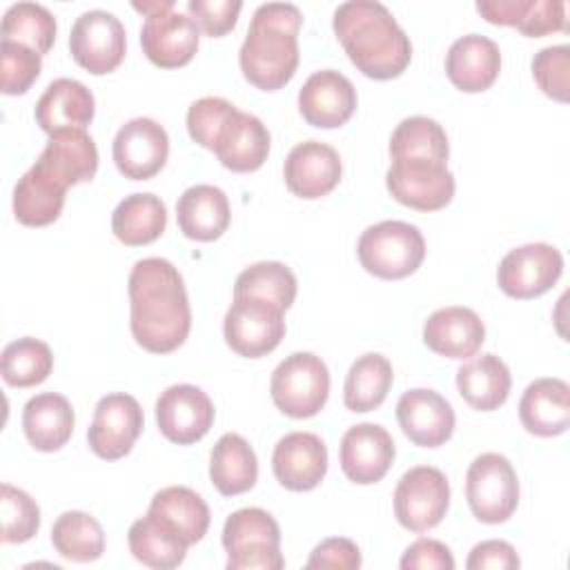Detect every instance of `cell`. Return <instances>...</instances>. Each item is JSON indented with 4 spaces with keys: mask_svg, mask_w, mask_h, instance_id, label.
Returning <instances> with one entry per match:
<instances>
[{
    "mask_svg": "<svg viewBox=\"0 0 570 570\" xmlns=\"http://www.w3.org/2000/svg\"><path fill=\"white\" fill-rule=\"evenodd\" d=\"M111 156L125 178L147 180L165 167L169 156V136L163 125L151 118H131L116 131Z\"/></svg>",
    "mask_w": 570,
    "mask_h": 570,
    "instance_id": "5bb4252c",
    "label": "cell"
},
{
    "mask_svg": "<svg viewBox=\"0 0 570 570\" xmlns=\"http://www.w3.org/2000/svg\"><path fill=\"white\" fill-rule=\"evenodd\" d=\"M53 367V354L49 345L33 336L11 341L2 350L0 370L7 385L33 387L42 383Z\"/></svg>",
    "mask_w": 570,
    "mask_h": 570,
    "instance_id": "60d3db41",
    "label": "cell"
},
{
    "mask_svg": "<svg viewBox=\"0 0 570 570\" xmlns=\"http://www.w3.org/2000/svg\"><path fill=\"white\" fill-rule=\"evenodd\" d=\"M142 423V407L131 394H107L96 403L94 419L87 430L89 448L100 459H122L131 452L136 439L140 436Z\"/></svg>",
    "mask_w": 570,
    "mask_h": 570,
    "instance_id": "4fadbf2b",
    "label": "cell"
},
{
    "mask_svg": "<svg viewBox=\"0 0 570 570\" xmlns=\"http://www.w3.org/2000/svg\"><path fill=\"white\" fill-rule=\"evenodd\" d=\"M272 470L292 492L314 490L327 472V448L314 432H289L274 445Z\"/></svg>",
    "mask_w": 570,
    "mask_h": 570,
    "instance_id": "ffe728a7",
    "label": "cell"
},
{
    "mask_svg": "<svg viewBox=\"0 0 570 570\" xmlns=\"http://www.w3.org/2000/svg\"><path fill=\"white\" fill-rule=\"evenodd\" d=\"M285 309L261 296H234L223 334L227 345L247 358H258L278 347L285 336Z\"/></svg>",
    "mask_w": 570,
    "mask_h": 570,
    "instance_id": "ba28073f",
    "label": "cell"
},
{
    "mask_svg": "<svg viewBox=\"0 0 570 570\" xmlns=\"http://www.w3.org/2000/svg\"><path fill=\"white\" fill-rule=\"evenodd\" d=\"M392 158H432L448 163L450 142L445 129L428 116L403 118L390 138Z\"/></svg>",
    "mask_w": 570,
    "mask_h": 570,
    "instance_id": "f35d334b",
    "label": "cell"
},
{
    "mask_svg": "<svg viewBox=\"0 0 570 570\" xmlns=\"http://www.w3.org/2000/svg\"><path fill=\"white\" fill-rule=\"evenodd\" d=\"M129 327L136 343L154 354L180 347L191 330V307L180 272L158 256L138 261L127 281Z\"/></svg>",
    "mask_w": 570,
    "mask_h": 570,
    "instance_id": "6da1fadb",
    "label": "cell"
},
{
    "mask_svg": "<svg viewBox=\"0 0 570 570\" xmlns=\"http://www.w3.org/2000/svg\"><path fill=\"white\" fill-rule=\"evenodd\" d=\"M510 370L497 354L474 356L456 370L459 394L470 407L479 412H492L501 407L510 394Z\"/></svg>",
    "mask_w": 570,
    "mask_h": 570,
    "instance_id": "1f68e13d",
    "label": "cell"
},
{
    "mask_svg": "<svg viewBox=\"0 0 570 570\" xmlns=\"http://www.w3.org/2000/svg\"><path fill=\"white\" fill-rule=\"evenodd\" d=\"M532 78L546 96H550L552 100H559V102H568L570 47L568 45L543 47L532 58Z\"/></svg>",
    "mask_w": 570,
    "mask_h": 570,
    "instance_id": "bcb514c9",
    "label": "cell"
},
{
    "mask_svg": "<svg viewBox=\"0 0 570 570\" xmlns=\"http://www.w3.org/2000/svg\"><path fill=\"white\" fill-rule=\"evenodd\" d=\"M127 543L134 559L156 570L178 568L189 548V543L176 530L149 512L129 525Z\"/></svg>",
    "mask_w": 570,
    "mask_h": 570,
    "instance_id": "836d02e7",
    "label": "cell"
},
{
    "mask_svg": "<svg viewBox=\"0 0 570 570\" xmlns=\"http://www.w3.org/2000/svg\"><path fill=\"white\" fill-rule=\"evenodd\" d=\"M403 434L421 448H439L454 432V410L445 396L428 387H412L396 403Z\"/></svg>",
    "mask_w": 570,
    "mask_h": 570,
    "instance_id": "ac0fdd59",
    "label": "cell"
},
{
    "mask_svg": "<svg viewBox=\"0 0 570 570\" xmlns=\"http://www.w3.org/2000/svg\"><path fill=\"white\" fill-rule=\"evenodd\" d=\"M156 423L167 441L191 445L209 432L214 423V403L196 385H169L156 401Z\"/></svg>",
    "mask_w": 570,
    "mask_h": 570,
    "instance_id": "9a60e30c",
    "label": "cell"
},
{
    "mask_svg": "<svg viewBox=\"0 0 570 570\" xmlns=\"http://www.w3.org/2000/svg\"><path fill=\"white\" fill-rule=\"evenodd\" d=\"M519 566H521V561H519L517 550L508 541H501V539H488V541L476 543L470 550V557L465 561L468 570H488V568L512 570Z\"/></svg>",
    "mask_w": 570,
    "mask_h": 570,
    "instance_id": "f907efd6",
    "label": "cell"
},
{
    "mask_svg": "<svg viewBox=\"0 0 570 570\" xmlns=\"http://www.w3.org/2000/svg\"><path fill=\"white\" fill-rule=\"evenodd\" d=\"M363 559H361V550L358 546L352 541V539H345V537H332V539H325L321 541L305 568H332V570H356L361 568Z\"/></svg>",
    "mask_w": 570,
    "mask_h": 570,
    "instance_id": "c3c4849f",
    "label": "cell"
},
{
    "mask_svg": "<svg viewBox=\"0 0 570 570\" xmlns=\"http://www.w3.org/2000/svg\"><path fill=\"white\" fill-rule=\"evenodd\" d=\"M214 154L220 165L232 171H256L267 160L269 131L261 122V118L238 109L227 122L223 136L218 138Z\"/></svg>",
    "mask_w": 570,
    "mask_h": 570,
    "instance_id": "f546056e",
    "label": "cell"
},
{
    "mask_svg": "<svg viewBox=\"0 0 570 570\" xmlns=\"http://www.w3.org/2000/svg\"><path fill=\"white\" fill-rule=\"evenodd\" d=\"M476 11L488 22L517 27L530 38L566 29L563 0H479Z\"/></svg>",
    "mask_w": 570,
    "mask_h": 570,
    "instance_id": "f1b7e54d",
    "label": "cell"
},
{
    "mask_svg": "<svg viewBox=\"0 0 570 570\" xmlns=\"http://www.w3.org/2000/svg\"><path fill=\"white\" fill-rule=\"evenodd\" d=\"M234 296H261L287 309L296 298V276L285 263L261 261L236 276Z\"/></svg>",
    "mask_w": 570,
    "mask_h": 570,
    "instance_id": "b9f144b4",
    "label": "cell"
},
{
    "mask_svg": "<svg viewBox=\"0 0 570 570\" xmlns=\"http://www.w3.org/2000/svg\"><path fill=\"white\" fill-rule=\"evenodd\" d=\"M229 218V200L225 191L214 185H191L176 203L178 227L191 240L209 243L220 238Z\"/></svg>",
    "mask_w": 570,
    "mask_h": 570,
    "instance_id": "4316f807",
    "label": "cell"
},
{
    "mask_svg": "<svg viewBox=\"0 0 570 570\" xmlns=\"http://www.w3.org/2000/svg\"><path fill=\"white\" fill-rule=\"evenodd\" d=\"M167 227V207L156 194L125 196L111 214V232L125 245L154 243Z\"/></svg>",
    "mask_w": 570,
    "mask_h": 570,
    "instance_id": "d590c367",
    "label": "cell"
},
{
    "mask_svg": "<svg viewBox=\"0 0 570 570\" xmlns=\"http://www.w3.org/2000/svg\"><path fill=\"white\" fill-rule=\"evenodd\" d=\"M303 13L292 2H265L249 22L238 51L243 76L263 91L285 87L298 67V31Z\"/></svg>",
    "mask_w": 570,
    "mask_h": 570,
    "instance_id": "3957f363",
    "label": "cell"
},
{
    "mask_svg": "<svg viewBox=\"0 0 570 570\" xmlns=\"http://www.w3.org/2000/svg\"><path fill=\"white\" fill-rule=\"evenodd\" d=\"M399 566L403 570H454V557L445 543L421 537L405 548Z\"/></svg>",
    "mask_w": 570,
    "mask_h": 570,
    "instance_id": "681fc988",
    "label": "cell"
},
{
    "mask_svg": "<svg viewBox=\"0 0 570 570\" xmlns=\"http://www.w3.org/2000/svg\"><path fill=\"white\" fill-rule=\"evenodd\" d=\"M269 394L283 414L309 419L323 410L330 396L327 365L312 352H294L272 372Z\"/></svg>",
    "mask_w": 570,
    "mask_h": 570,
    "instance_id": "8992f818",
    "label": "cell"
},
{
    "mask_svg": "<svg viewBox=\"0 0 570 570\" xmlns=\"http://www.w3.org/2000/svg\"><path fill=\"white\" fill-rule=\"evenodd\" d=\"M209 479L225 497L243 494L254 488L258 461L252 445L240 434L227 432L216 441L209 454Z\"/></svg>",
    "mask_w": 570,
    "mask_h": 570,
    "instance_id": "d6a6232c",
    "label": "cell"
},
{
    "mask_svg": "<svg viewBox=\"0 0 570 570\" xmlns=\"http://www.w3.org/2000/svg\"><path fill=\"white\" fill-rule=\"evenodd\" d=\"M394 381V370L392 363L379 354V352H367L358 356L345 376L343 385V403L352 412H372L376 410Z\"/></svg>",
    "mask_w": 570,
    "mask_h": 570,
    "instance_id": "8d00e7d4",
    "label": "cell"
},
{
    "mask_svg": "<svg viewBox=\"0 0 570 570\" xmlns=\"http://www.w3.org/2000/svg\"><path fill=\"white\" fill-rule=\"evenodd\" d=\"M200 40V29L189 13L167 9L145 18L140 29L142 53L163 69L187 65Z\"/></svg>",
    "mask_w": 570,
    "mask_h": 570,
    "instance_id": "2e32d148",
    "label": "cell"
},
{
    "mask_svg": "<svg viewBox=\"0 0 570 570\" xmlns=\"http://www.w3.org/2000/svg\"><path fill=\"white\" fill-rule=\"evenodd\" d=\"M485 341V325L479 314L463 305L432 312L423 325V343L448 358H472Z\"/></svg>",
    "mask_w": 570,
    "mask_h": 570,
    "instance_id": "7402d4cb",
    "label": "cell"
},
{
    "mask_svg": "<svg viewBox=\"0 0 570 570\" xmlns=\"http://www.w3.org/2000/svg\"><path fill=\"white\" fill-rule=\"evenodd\" d=\"M563 272V256L554 245L528 243L510 249L497 269V283L512 298L546 294Z\"/></svg>",
    "mask_w": 570,
    "mask_h": 570,
    "instance_id": "7c38bea8",
    "label": "cell"
},
{
    "mask_svg": "<svg viewBox=\"0 0 570 570\" xmlns=\"http://www.w3.org/2000/svg\"><path fill=\"white\" fill-rule=\"evenodd\" d=\"M131 7H134L136 11H140V13H145V18H147V16H154V13L174 9V0H142V2L134 0Z\"/></svg>",
    "mask_w": 570,
    "mask_h": 570,
    "instance_id": "816d5d0a",
    "label": "cell"
},
{
    "mask_svg": "<svg viewBox=\"0 0 570 570\" xmlns=\"http://www.w3.org/2000/svg\"><path fill=\"white\" fill-rule=\"evenodd\" d=\"M69 185L53 171L33 163L13 187V214L27 227H45L53 223L65 205Z\"/></svg>",
    "mask_w": 570,
    "mask_h": 570,
    "instance_id": "d4e9b609",
    "label": "cell"
},
{
    "mask_svg": "<svg viewBox=\"0 0 570 570\" xmlns=\"http://www.w3.org/2000/svg\"><path fill=\"white\" fill-rule=\"evenodd\" d=\"M332 27L352 65L367 78H396L412 60L410 38L383 2H343L334 11Z\"/></svg>",
    "mask_w": 570,
    "mask_h": 570,
    "instance_id": "7a4b0ae2",
    "label": "cell"
},
{
    "mask_svg": "<svg viewBox=\"0 0 570 570\" xmlns=\"http://www.w3.org/2000/svg\"><path fill=\"white\" fill-rule=\"evenodd\" d=\"M0 36L7 42L24 45L42 56L56 40V18L38 2H16L2 16Z\"/></svg>",
    "mask_w": 570,
    "mask_h": 570,
    "instance_id": "ab89813d",
    "label": "cell"
},
{
    "mask_svg": "<svg viewBox=\"0 0 570 570\" xmlns=\"http://www.w3.org/2000/svg\"><path fill=\"white\" fill-rule=\"evenodd\" d=\"M223 548L227 570H281V528L263 508H240L225 519Z\"/></svg>",
    "mask_w": 570,
    "mask_h": 570,
    "instance_id": "277c9868",
    "label": "cell"
},
{
    "mask_svg": "<svg viewBox=\"0 0 570 570\" xmlns=\"http://www.w3.org/2000/svg\"><path fill=\"white\" fill-rule=\"evenodd\" d=\"M356 254L365 272L396 281L421 267L425 258V238L416 225L405 220H381L361 234Z\"/></svg>",
    "mask_w": 570,
    "mask_h": 570,
    "instance_id": "5b68a950",
    "label": "cell"
},
{
    "mask_svg": "<svg viewBox=\"0 0 570 570\" xmlns=\"http://www.w3.org/2000/svg\"><path fill=\"white\" fill-rule=\"evenodd\" d=\"M127 49L122 22L105 9L80 13L69 33V51L73 60L94 76L114 71Z\"/></svg>",
    "mask_w": 570,
    "mask_h": 570,
    "instance_id": "8fae6325",
    "label": "cell"
},
{
    "mask_svg": "<svg viewBox=\"0 0 570 570\" xmlns=\"http://www.w3.org/2000/svg\"><path fill=\"white\" fill-rule=\"evenodd\" d=\"M501 71V51L494 40L481 33L456 38L445 53V73L450 82L465 91L476 94L494 85Z\"/></svg>",
    "mask_w": 570,
    "mask_h": 570,
    "instance_id": "603a6c76",
    "label": "cell"
},
{
    "mask_svg": "<svg viewBox=\"0 0 570 570\" xmlns=\"http://www.w3.org/2000/svg\"><path fill=\"white\" fill-rule=\"evenodd\" d=\"M243 9L240 0H189L187 13L194 18L200 31L212 38L225 36L236 27L238 13Z\"/></svg>",
    "mask_w": 570,
    "mask_h": 570,
    "instance_id": "7dc6e473",
    "label": "cell"
},
{
    "mask_svg": "<svg viewBox=\"0 0 570 570\" xmlns=\"http://www.w3.org/2000/svg\"><path fill=\"white\" fill-rule=\"evenodd\" d=\"M69 187L87 183L98 169V149L85 129H65L49 136L38 160Z\"/></svg>",
    "mask_w": 570,
    "mask_h": 570,
    "instance_id": "4dcf8cb0",
    "label": "cell"
},
{
    "mask_svg": "<svg viewBox=\"0 0 570 570\" xmlns=\"http://www.w3.org/2000/svg\"><path fill=\"white\" fill-rule=\"evenodd\" d=\"M343 174L338 151L321 140H305L289 149L283 167L287 189L298 198H321L330 194Z\"/></svg>",
    "mask_w": 570,
    "mask_h": 570,
    "instance_id": "44dd1931",
    "label": "cell"
},
{
    "mask_svg": "<svg viewBox=\"0 0 570 570\" xmlns=\"http://www.w3.org/2000/svg\"><path fill=\"white\" fill-rule=\"evenodd\" d=\"M0 517H2V543H24L40 528L38 503L20 488L2 483L0 488Z\"/></svg>",
    "mask_w": 570,
    "mask_h": 570,
    "instance_id": "7bdbcfd3",
    "label": "cell"
},
{
    "mask_svg": "<svg viewBox=\"0 0 570 570\" xmlns=\"http://www.w3.org/2000/svg\"><path fill=\"white\" fill-rule=\"evenodd\" d=\"M450 505V483L439 468L414 465L396 483L394 514L410 532H428L441 523Z\"/></svg>",
    "mask_w": 570,
    "mask_h": 570,
    "instance_id": "30bf717a",
    "label": "cell"
},
{
    "mask_svg": "<svg viewBox=\"0 0 570 570\" xmlns=\"http://www.w3.org/2000/svg\"><path fill=\"white\" fill-rule=\"evenodd\" d=\"M42 69V56L33 49L7 42L0 45V89L7 96H20L31 89Z\"/></svg>",
    "mask_w": 570,
    "mask_h": 570,
    "instance_id": "f6af8a7d",
    "label": "cell"
},
{
    "mask_svg": "<svg viewBox=\"0 0 570 570\" xmlns=\"http://www.w3.org/2000/svg\"><path fill=\"white\" fill-rule=\"evenodd\" d=\"M519 419L534 436H557L570 425V387L554 376L534 379L521 394Z\"/></svg>",
    "mask_w": 570,
    "mask_h": 570,
    "instance_id": "484cf974",
    "label": "cell"
},
{
    "mask_svg": "<svg viewBox=\"0 0 570 570\" xmlns=\"http://www.w3.org/2000/svg\"><path fill=\"white\" fill-rule=\"evenodd\" d=\"M94 94L73 78H56L36 102V122L49 136L65 129H85L94 120Z\"/></svg>",
    "mask_w": 570,
    "mask_h": 570,
    "instance_id": "cb8c5ba5",
    "label": "cell"
},
{
    "mask_svg": "<svg viewBox=\"0 0 570 570\" xmlns=\"http://www.w3.org/2000/svg\"><path fill=\"white\" fill-rule=\"evenodd\" d=\"M465 499L481 523H503L519 505V479L499 452L479 454L465 474Z\"/></svg>",
    "mask_w": 570,
    "mask_h": 570,
    "instance_id": "52a82bcc",
    "label": "cell"
},
{
    "mask_svg": "<svg viewBox=\"0 0 570 570\" xmlns=\"http://www.w3.org/2000/svg\"><path fill=\"white\" fill-rule=\"evenodd\" d=\"M236 111V105L218 96H205L194 100L187 109V131L191 140L214 151L218 138L223 136L227 122Z\"/></svg>",
    "mask_w": 570,
    "mask_h": 570,
    "instance_id": "ee69618b",
    "label": "cell"
},
{
    "mask_svg": "<svg viewBox=\"0 0 570 570\" xmlns=\"http://www.w3.org/2000/svg\"><path fill=\"white\" fill-rule=\"evenodd\" d=\"M149 514L165 521L189 546L198 543L209 528V508L200 494L185 485H169L151 497Z\"/></svg>",
    "mask_w": 570,
    "mask_h": 570,
    "instance_id": "e575fe53",
    "label": "cell"
},
{
    "mask_svg": "<svg viewBox=\"0 0 570 570\" xmlns=\"http://www.w3.org/2000/svg\"><path fill=\"white\" fill-rule=\"evenodd\" d=\"M51 543L60 557L87 563L102 557L105 532L96 517L80 510H69L53 521Z\"/></svg>",
    "mask_w": 570,
    "mask_h": 570,
    "instance_id": "74e56055",
    "label": "cell"
},
{
    "mask_svg": "<svg viewBox=\"0 0 570 570\" xmlns=\"http://www.w3.org/2000/svg\"><path fill=\"white\" fill-rule=\"evenodd\" d=\"M356 109V89L347 76L336 69L314 71L298 91V111L321 129L345 125Z\"/></svg>",
    "mask_w": 570,
    "mask_h": 570,
    "instance_id": "e0dca14e",
    "label": "cell"
},
{
    "mask_svg": "<svg viewBox=\"0 0 570 570\" xmlns=\"http://www.w3.org/2000/svg\"><path fill=\"white\" fill-rule=\"evenodd\" d=\"M392 198L419 212H436L454 196V176L448 163L432 158H392L385 174Z\"/></svg>",
    "mask_w": 570,
    "mask_h": 570,
    "instance_id": "9c48e42d",
    "label": "cell"
},
{
    "mask_svg": "<svg viewBox=\"0 0 570 570\" xmlns=\"http://www.w3.org/2000/svg\"><path fill=\"white\" fill-rule=\"evenodd\" d=\"M394 454L396 448L390 432L376 423L352 425L343 434L338 448L343 474L358 485L381 481L387 474Z\"/></svg>",
    "mask_w": 570,
    "mask_h": 570,
    "instance_id": "d6986e66",
    "label": "cell"
},
{
    "mask_svg": "<svg viewBox=\"0 0 570 570\" xmlns=\"http://www.w3.org/2000/svg\"><path fill=\"white\" fill-rule=\"evenodd\" d=\"M76 414L67 396L42 392L31 396L22 407V430L27 441L40 452H56L73 434Z\"/></svg>",
    "mask_w": 570,
    "mask_h": 570,
    "instance_id": "83f0119b",
    "label": "cell"
}]
</instances>
